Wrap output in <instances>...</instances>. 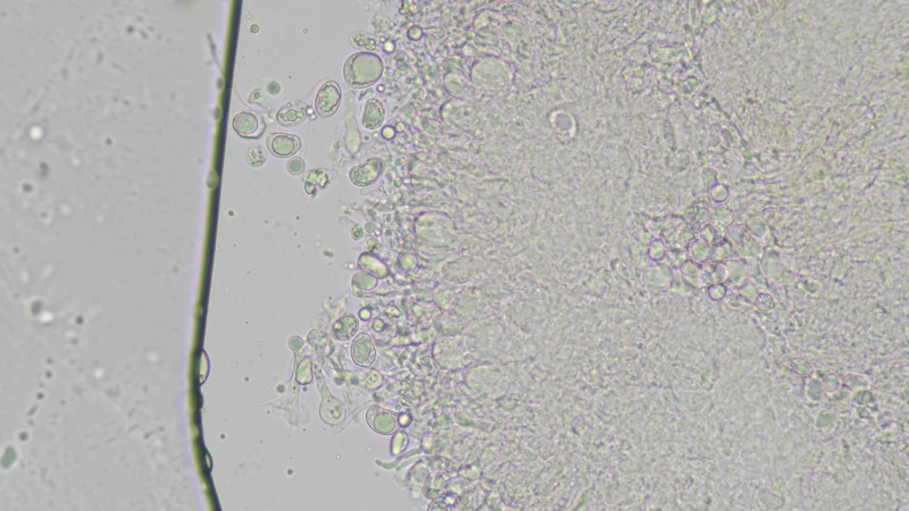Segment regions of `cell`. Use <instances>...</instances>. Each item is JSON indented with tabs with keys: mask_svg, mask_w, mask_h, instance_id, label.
<instances>
[{
	"mask_svg": "<svg viewBox=\"0 0 909 511\" xmlns=\"http://www.w3.org/2000/svg\"><path fill=\"white\" fill-rule=\"evenodd\" d=\"M385 65L375 52H359L352 55L343 66L345 81L354 88L363 89L375 85L382 78Z\"/></svg>",
	"mask_w": 909,
	"mask_h": 511,
	"instance_id": "obj_1",
	"label": "cell"
},
{
	"mask_svg": "<svg viewBox=\"0 0 909 511\" xmlns=\"http://www.w3.org/2000/svg\"><path fill=\"white\" fill-rule=\"evenodd\" d=\"M341 103V89L334 81L325 82L322 85L315 98V108L321 117H330L334 115Z\"/></svg>",
	"mask_w": 909,
	"mask_h": 511,
	"instance_id": "obj_2",
	"label": "cell"
},
{
	"mask_svg": "<svg viewBox=\"0 0 909 511\" xmlns=\"http://www.w3.org/2000/svg\"><path fill=\"white\" fill-rule=\"evenodd\" d=\"M267 147L276 157L291 158L301 149V140L296 134H272L267 139Z\"/></svg>",
	"mask_w": 909,
	"mask_h": 511,
	"instance_id": "obj_3",
	"label": "cell"
},
{
	"mask_svg": "<svg viewBox=\"0 0 909 511\" xmlns=\"http://www.w3.org/2000/svg\"><path fill=\"white\" fill-rule=\"evenodd\" d=\"M385 170V163L380 158H371L366 163L352 168L350 180L357 187H367L379 179Z\"/></svg>",
	"mask_w": 909,
	"mask_h": 511,
	"instance_id": "obj_4",
	"label": "cell"
},
{
	"mask_svg": "<svg viewBox=\"0 0 909 511\" xmlns=\"http://www.w3.org/2000/svg\"><path fill=\"white\" fill-rule=\"evenodd\" d=\"M232 127L240 136L252 139L263 134L265 123L261 117H258L252 113L241 112L234 116Z\"/></svg>",
	"mask_w": 909,
	"mask_h": 511,
	"instance_id": "obj_5",
	"label": "cell"
},
{
	"mask_svg": "<svg viewBox=\"0 0 909 511\" xmlns=\"http://www.w3.org/2000/svg\"><path fill=\"white\" fill-rule=\"evenodd\" d=\"M352 358L355 363L359 366H371L375 360L376 351L371 336L366 333H362L352 342Z\"/></svg>",
	"mask_w": 909,
	"mask_h": 511,
	"instance_id": "obj_6",
	"label": "cell"
},
{
	"mask_svg": "<svg viewBox=\"0 0 909 511\" xmlns=\"http://www.w3.org/2000/svg\"><path fill=\"white\" fill-rule=\"evenodd\" d=\"M307 117V106L300 101H290L280 108L276 121L282 127H294L303 123Z\"/></svg>",
	"mask_w": 909,
	"mask_h": 511,
	"instance_id": "obj_7",
	"label": "cell"
},
{
	"mask_svg": "<svg viewBox=\"0 0 909 511\" xmlns=\"http://www.w3.org/2000/svg\"><path fill=\"white\" fill-rule=\"evenodd\" d=\"M367 422L372 430L381 434H389L396 427V416L379 407H372L367 412Z\"/></svg>",
	"mask_w": 909,
	"mask_h": 511,
	"instance_id": "obj_8",
	"label": "cell"
},
{
	"mask_svg": "<svg viewBox=\"0 0 909 511\" xmlns=\"http://www.w3.org/2000/svg\"><path fill=\"white\" fill-rule=\"evenodd\" d=\"M385 118V109L379 99L367 101L363 113V125L368 130L379 129Z\"/></svg>",
	"mask_w": 909,
	"mask_h": 511,
	"instance_id": "obj_9",
	"label": "cell"
},
{
	"mask_svg": "<svg viewBox=\"0 0 909 511\" xmlns=\"http://www.w3.org/2000/svg\"><path fill=\"white\" fill-rule=\"evenodd\" d=\"M358 322L352 315H345L334 325V336L338 340H347L354 336Z\"/></svg>",
	"mask_w": 909,
	"mask_h": 511,
	"instance_id": "obj_10",
	"label": "cell"
},
{
	"mask_svg": "<svg viewBox=\"0 0 909 511\" xmlns=\"http://www.w3.org/2000/svg\"><path fill=\"white\" fill-rule=\"evenodd\" d=\"M247 159H248L249 164L255 167L263 166L265 161H266V157L264 154L263 149L259 145H252L248 149Z\"/></svg>",
	"mask_w": 909,
	"mask_h": 511,
	"instance_id": "obj_11",
	"label": "cell"
},
{
	"mask_svg": "<svg viewBox=\"0 0 909 511\" xmlns=\"http://www.w3.org/2000/svg\"><path fill=\"white\" fill-rule=\"evenodd\" d=\"M305 167H306L305 161L299 157H291L290 159H289L288 163H287L288 172L290 173V174H292V175H300V174H303V171H305Z\"/></svg>",
	"mask_w": 909,
	"mask_h": 511,
	"instance_id": "obj_12",
	"label": "cell"
},
{
	"mask_svg": "<svg viewBox=\"0 0 909 511\" xmlns=\"http://www.w3.org/2000/svg\"><path fill=\"white\" fill-rule=\"evenodd\" d=\"M382 134H383V136H385V139H392V138H394V129H392V127H385V130H383V132H382Z\"/></svg>",
	"mask_w": 909,
	"mask_h": 511,
	"instance_id": "obj_13",
	"label": "cell"
}]
</instances>
